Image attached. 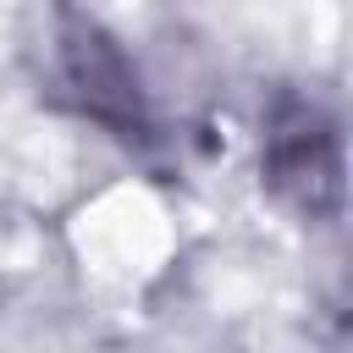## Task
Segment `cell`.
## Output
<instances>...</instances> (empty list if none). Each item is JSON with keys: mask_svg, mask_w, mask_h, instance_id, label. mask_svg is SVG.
<instances>
[{"mask_svg": "<svg viewBox=\"0 0 353 353\" xmlns=\"http://www.w3.org/2000/svg\"><path fill=\"white\" fill-rule=\"evenodd\" d=\"M265 176L303 215H336L342 204V143L314 99L281 94L265 116Z\"/></svg>", "mask_w": 353, "mask_h": 353, "instance_id": "7a4b0ae2", "label": "cell"}, {"mask_svg": "<svg viewBox=\"0 0 353 353\" xmlns=\"http://www.w3.org/2000/svg\"><path fill=\"white\" fill-rule=\"evenodd\" d=\"M55 77L66 88V99L110 127L121 143H143L154 132V116H149V99H143V83H138V66L127 61V50L88 17H61V39H55Z\"/></svg>", "mask_w": 353, "mask_h": 353, "instance_id": "6da1fadb", "label": "cell"}]
</instances>
